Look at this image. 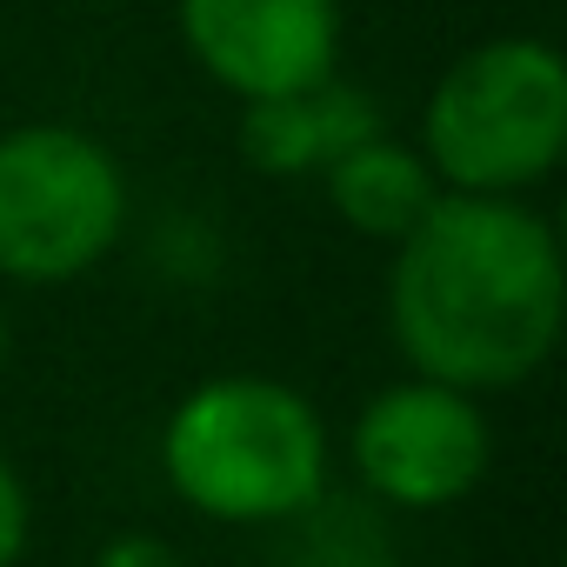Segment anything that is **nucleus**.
Returning a JSON list of instances; mask_svg holds the SVG:
<instances>
[{
	"instance_id": "nucleus-6",
	"label": "nucleus",
	"mask_w": 567,
	"mask_h": 567,
	"mask_svg": "<svg viewBox=\"0 0 567 567\" xmlns=\"http://www.w3.org/2000/svg\"><path fill=\"white\" fill-rule=\"evenodd\" d=\"M187 54L240 101L334 74L341 0H174Z\"/></svg>"
},
{
	"instance_id": "nucleus-3",
	"label": "nucleus",
	"mask_w": 567,
	"mask_h": 567,
	"mask_svg": "<svg viewBox=\"0 0 567 567\" xmlns=\"http://www.w3.org/2000/svg\"><path fill=\"white\" fill-rule=\"evenodd\" d=\"M567 147V61L554 41L501 34L467 48L427 94L421 161L447 194H520Z\"/></svg>"
},
{
	"instance_id": "nucleus-10",
	"label": "nucleus",
	"mask_w": 567,
	"mask_h": 567,
	"mask_svg": "<svg viewBox=\"0 0 567 567\" xmlns=\"http://www.w3.org/2000/svg\"><path fill=\"white\" fill-rule=\"evenodd\" d=\"M94 567H187V554L174 540H161V534H114L94 554Z\"/></svg>"
},
{
	"instance_id": "nucleus-11",
	"label": "nucleus",
	"mask_w": 567,
	"mask_h": 567,
	"mask_svg": "<svg viewBox=\"0 0 567 567\" xmlns=\"http://www.w3.org/2000/svg\"><path fill=\"white\" fill-rule=\"evenodd\" d=\"M0 368H8V315H0Z\"/></svg>"
},
{
	"instance_id": "nucleus-4",
	"label": "nucleus",
	"mask_w": 567,
	"mask_h": 567,
	"mask_svg": "<svg viewBox=\"0 0 567 567\" xmlns=\"http://www.w3.org/2000/svg\"><path fill=\"white\" fill-rule=\"evenodd\" d=\"M127 227V174L81 127L0 134V274L61 288L114 254Z\"/></svg>"
},
{
	"instance_id": "nucleus-8",
	"label": "nucleus",
	"mask_w": 567,
	"mask_h": 567,
	"mask_svg": "<svg viewBox=\"0 0 567 567\" xmlns=\"http://www.w3.org/2000/svg\"><path fill=\"white\" fill-rule=\"evenodd\" d=\"M321 181H328L334 214H341L354 234H374V240L414 234V220L447 194V187L434 181V167L421 161V147L394 141L388 127H381L374 141H361V147H348Z\"/></svg>"
},
{
	"instance_id": "nucleus-5",
	"label": "nucleus",
	"mask_w": 567,
	"mask_h": 567,
	"mask_svg": "<svg viewBox=\"0 0 567 567\" xmlns=\"http://www.w3.org/2000/svg\"><path fill=\"white\" fill-rule=\"evenodd\" d=\"M487 454L494 447H487V421H481L474 394L421 381V374L401 388H381L354 421L361 487L408 514L467 501L487 474Z\"/></svg>"
},
{
	"instance_id": "nucleus-1",
	"label": "nucleus",
	"mask_w": 567,
	"mask_h": 567,
	"mask_svg": "<svg viewBox=\"0 0 567 567\" xmlns=\"http://www.w3.org/2000/svg\"><path fill=\"white\" fill-rule=\"evenodd\" d=\"M388 321L421 381L494 394L547 368L560 341V240L514 194H441L394 240Z\"/></svg>"
},
{
	"instance_id": "nucleus-9",
	"label": "nucleus",
	"mask_w": 567,
	"mask_h": 567,
	"mask_svg": "<svg viewBox=\"0 0 567 567\" xmlns=\"http://www.w3.org/2000/svg\"><path fill=\"white\" fill-rule=\"evenodd\" d=\"M28 527H34V507H28V481L14 474V461L0 454V567H14L28 554Z\"/></svg>"
},
{
	"instance_id": "nucleus-7",
	"label": "nucleus",
	"mask_w": 567,
	"mask_h": 567,
	"mask_svg": "<svg viewBox=\"0 0 567 567\" xmlns=\"http://www.w3.org/2000/svg\"><path fill=\"white\" fill-rule=\"evenodd\" d=\"M381 127H388V114L368 87L321 74L308 87L240 107V161L254 174H274V181H301V174H328L348 147L374 141Z\"/></svg>"
},
{
	"instance_id": "nucleus-2",
	"label": "nucleus",
	"mask_w": 567,
	"mask_h": 567,
	"mask_svg": "<svg viewBox=\"0 0 567 567\" xmlns=\"http://www.w3.org/2000/svg\"><path fill=\"white\" fill-rule=\"evenodd\" d=\"M167 487L227 527L301 520L328 487V421L274 374H214L161 427Z\"/></svg>"
}]
</instances>
